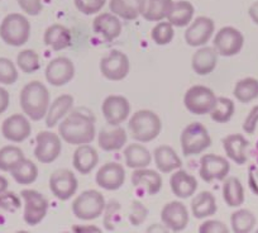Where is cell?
I'll use <instances>...</instances> for the list:
<instances>
[{"label":"cell","mask_w":258,"mask_h":233,"mask_svg":"<svg viewBox=\"0 0 258 233\" xmlns=\"http://www.w3.org/2000/svg\"><path fill=\"white\" fill-rule=\"evenodd\" d=\"M59 137L73 146L91 143L95 138V121L91 115L75 110L70 111L58 126Z\"/></svg>","instance_id":"1"},{"label":"cell","mask_w":258,"mask_h":233,"mask_svg":"<svg viewBox=\"0 0 258 233\" xmlns=\"http://www.w3.org/2000/svg\"><path fill=\"white\" fill-rule=\"evenodd\" d=\"M19 103L23 113L29 120L37 122L46 116L51 104V95L43 83L33 80L23 86L19 95Z\"/></svg>","instance_id":"2"},{"label":"cell","mask_w":258,"mask_h":233,"mask_svg":"<svg viewBox=\"0 0 258 233\" xmlns=\"http://www.w3.org/2000/svg\"><path fill=\"white\" fill-rule=\"evenodd\" d=\"M128 130L133 140L141 143H147L160 136L162 131V122L157 113L148 109H142L131 116Z\"/></svg>","instance_id":"3"},{"label":"cell","mask_w":258,"mask_h":233,"mask_svg":"<svg viewBox=\"0 0 258 233\" xmlns=\"http://www.w3.org/2000/svg\"><path fill=\"white\" fill-rule=\"evenodd\" d=\"M31 37V23L23 14L11 13L0 24V38L12 47H21Z\"/></svg>","instance_id":"4"},{"label":"cell","mask_w":258,"mask_h":233,"mask_svg":"<svg viewBox=\"0 0 258 233\" xmlns=\"http://www.w3.org/2000/svg\"><path fill=\"white\" fill-rule=\"evenodd\" d=\"M181 150L183 156H197L204 152L212 146V137L207 127L199 122H194L186 126L181 133Z\"/></svg>","instance_id":"5"},{"label":"cell","mask_w":258,"mask_h":233,"mask_svg":"<svg viewBox=\"0 0 258 233\" xmlns=\"http://www.w3.org/2000/svg\"><path fill=\"white\" fill-rule=\"evenodd\" d=\"M105 199L98 190H85L75 198L73 203V213L78 219L94 220L103 215Z\"/></svg>","instance_id":"6"},{"label":"cell","mask_w":258,"mask_h":233,"mask_svg":"<svg viewBox=\"0 0 258 233\" xmlns=\"http://www.w3.org/2000/svg\"><path fill=\"white\" fill-rule=\"evenodd\" d=\"M217 103V96L210 88L203 85L191 86L183 96L185 108L195 115L209 114Z\"/></svg>","instance_id":"7"},{"label":"cell","mask_w":258,"mask_h":233,"mask_svg":"<svg viewBox=\"0 0 258 233\" xmlns=\"http://www.w3.org/2000/svg\"><path fill=\"white\" fill-rule=\"evenodd\" d=\"M21 198L24 204L23 219L28 225H37L44 219L48 212V200L42 193L33 189L22 190Z\"/></svg>","instance_id":"8"},{"label":"cell","mask_w":258,"mask_h":233,"mask_svg":"<svg viewBox=\"0 0 258 233\" xmlns=\"http://www.w3.org/2000/svg\"><path fill=\"white\" fill-rule=\"evenodd\" d=\"M62 151L61 137L51 131H42L36 136L34 157L41 163H52L59 157Z\"/></svg>","instance_id":"9"},{"label":"cell","mask_w":258,"mask_h":233,"mask_svg":"<svg viewBox=\"0 0 258 233\" xmlns=\"http://www.w3.org/2000/svg\"><path fill=\"white\" fill-rule=\"evenodd\" d=\"M79 188L78 179L73 171L68 168H59L52 172L49 177V189L58 200H69L76 194Z\"/></svg>","instance_id":"10"},{"label":"cell","mask_w":258,"mask_h":233,"mask_svg":"<svg viewBox=\"0 0 258 233\" xmlns=\"http://www.w3.org/2000/svg\"><path fill=\"white\" fill-rule=\"evenodd\" d=\"M244 37L242 32L234 27H223L214 37V48L220 56H235L242 51Z\"/></svg>","instance_id":"11"},{"label":"cell","mask_w":258,"mask_h":233,"mask_svg":"<svg viewBox=\"0 0 258 233\" xmlns=\"http://www.w3.org/2000/svg\"><path fill=\"white\" fill-rule=\"evenodd\" d=\"M131 70L129 59L124 52L113 49L100 61V73L110 81H120L128 76Z\"/></svg>","instance_id":"12"},{"label":"cell","mask_w":258,"mask_h":233,"mask_svg":"<svg viewBox=\"0 0 258 233\" xmlns=\"http://www.w3.org/2000/svg\"><path fill=\"white\" fill-rule=\"evenodd\" d=\"M230 171V163L223 156L207 153L200 160L199 175L205 183L220 182L228 177Z\"/></svg>","instance_id":"13"},{"label":"cell","mask_w":258,"mask_h":233,"mask_svg":"<svg viewBox=\"0 0 258 233\" xmlns=\"http://www.w3.org/2000/svg\"><path fill=\"white\" fill-rule=\"evenodd\" d=\"M131 103L125 96L121 95H109L104 99L101 111L105 118L106 123L111 127L120 126L125 122L131 114Z\"/></svg>","instance_id":"14"},{"label":"cell","mask_w":258,"mask_h":233,"mask_svg":"<svg viewBox=\"0 0 258 233\" xmlns=\"http://www.w3.org/2000/svg\"><path fill=\"white\" fill-rule=\"evenodd\" d=\"M75 76V66L68 57H56L51 60L44 71L47 83L52 86H63Z\"/></svg>","instance_id":"15"},{"label":"cell","mask_w":258,"mask_h":233,"mask_svg":"<svg viewBox=\"0 0 258 233\" xmlns=\"http://www.w3.org/2000/svg\"><path fill=\"white\" fill-rule=\"evenodd\" d=\"M215 32V24L212 18L198 17L187 26L185 41L191 47H202L210 41Z\"/></svg>","instance_id":"16"},{"label":"cell","mask_w":258,"mask_h":233,"mask_svg":"<svg viewBox=\"0 0 258 233\" xmlns=\"http://www.w3.org/2000/svg\"><path fill=\"white\" fill-rule=\"evenodd\" d=\"M2 133L7 141L21 143L32 133V126L26 114H13L8 116L2 125Z\"/></svg>","instance_id":"17"},{"label":"cell","mask_w":258,"mask_h":233,"mask_svg":"<svg viewBox=\"0 0 258 233\" xmlns=\"http://www.w3.org/2000/svg\"><path fill=\"white\" fill-rule=\"evenodd\" d=\"M95 182L103 189L115 192L125 182V170L118 162H106L96 172Z\"/></svg>","instance_id":"18"},{"label":"cell","mask_w":258,"mask_h":233,"mask_svg":"<svg viewBox=\"0 0 258 233\" xmlns=\"http://www.w3.org/2000/svg\"><path fill=\"white\" fill-rule=\"evenodd\" d=\"M188 210L180 200L167 203L161 212V220L163 224L173 232L183 230L188 224Z\"/></svg>","instance_id":"19"},{"label":"cell","mask_w":258,"mask_h":233,"mask_svg":"<svg viewBox=\"0 0 258 233\" xmlns=\"http://www.w3.org/2000/svg\"><path fill=\"white\" fill-rule=\"evenodd\" d=\"M132 184L137 189L143 190L148 195H156L162 189V178L156 170L142 167L135 168L132 173Z\"/></svg>","instance_id":"20"},{"label":"cell","mask_w":258,"mask_h":233,"mask_svg":"<svg viewBox=\"0 0 258 233\" xmlns=\"http://www.w3.org/2000/svg\"><path fill=\"white\" fill-rule=\"evenodd\" d=\"M93 29L104 41L113 42L121 33V22L119 17L110 13H100L93 21Z\"/></svg>","instance_id":"21"},{"label":"cell","mask_w":258,"mask_h":233,"mask_svg":"<svg viewBox=\"0 0 258 233\" xmlns=\"http://www.w3.org/2000/svg\"><path fill=\"white\" fill-rule=\"evenodd\" d=\"M170 187L173 195L178 199H187L192 197L198 189L197 178L185 170H176L170 179Z\"/></svg>","instance_id":"22"},{"label":"cell","mask_w":258,"mask_h":233,"mask_svg":"<svg viewBox=\"0 0 258 233\" xmlns=\"http://www.w3.org/2000/svg\"><path fill=\"white\" fill-rule=\"evenodd\" d=\"M218 52L214 47H202L198 49L191 60V68L194 73L200 76L212 74L215 70L218 64Z\"/></svg>","instance_id":"23"},{"label":"cell","mask_w":258,"mask_h":233,"mask_svg":"<svg viewBox=\"0 0 258 233\" xmlns=\"http://www.w3.org/2000/svg\"><path fill=\"white\" fill-rule=\"evenodd\" d=\"M99 162V153L93 146L89 143L78 146V148L74 152L73 165L75 170L81 175H88L94 168L96 167Z\"/></svg>","instance_id":"24"},{"label":"cell","mask_w":258,"mask_h":233,"mask_svg":"<svg viewBox=\"0 0 258 233\" xmlns=\"http://www.w3.org/2000/svg\"><path fill=\"white\" fill-rule=\"evenodd\" d=\"M74 106V98L70 94L59 95L49 104L48 110L46 114V126L47 128H53L68 115Z\"/></svg>","instance_id":"25"},{"label":"cell","mask_w":258,"mask_h":233,"mask_svg":"<svg viewBox=\"0 0 258 233\" xmlns=\"http://www.w3.org/2000/svg\"><path fill=\"white\" fill-rule=\"evenodd\" d=\"M249 146L247 138L240 133H233L223 138V147L228 158L237 165H244L247 162V153L245 150Z\"/></svg>","instance_id":"26"},{"label":"cell","mask_w":258,"mask_h":233,"mask_svg":"<svg viewBox=\"0 0 258 233\" xmlns=\"http://www.w3.org/2000/svg\"><path fill=\"white\" fill-rule=\"evenodd\" d=\"M43 42L53 51H62L73 44V34L68 27L62 24H52L44 31Z\"/></svg>","instance_id":"27"},{"label":"cell","mask_w":258,"mask_h":233,"mask_svg":"<svg viewBox=\"0 0 258 233\" xmlns=\"http://www.w3.org/2000/svg\"><path fill=\"white\" fill-rule=\"evenodd\" d=\"M146 0H110L109 9L124 21H135L142 16Z\"/></svg>","instance_id":"28"},{"label":"cell","mask_w":258,"mask_h":233,"mask_svg":"<svg viewBox=\"0 0 258 233\" xmlns=\"http://www.w3.org/2000/svg\"><path fill=\"white\" fill-rule=\"evenodd\" d=\"M153 157H155L156 167L160 170V172H172V171L181 168V166H182V161H181L180 156L177 155V152L172 147L167 145L156 147L155 152H153Z\"/></svg>","instance_id":"29"},{"label":"cell","mask_w":258,"mask_h":233,"mask_svg":"<svg viewBox=\"0 0 258 233\" xmlns=\"http://www.w3.org/2000/svg\"><path fill=\"white\" fill-rule=\"evenodd\" d=\"M126 140H128V135H126L125 130L116 126L113 130H103L99 132L98 136V145L99 147L106 152H113V151H119L125 146Z\"/></svg>","instance_id":"30"},{"label":"cell","mask_w":258,"mask_h":233,"mask_svg":"<svg viewBox=\"0 0 258 233\" xmlns=\"http://www.w3.org/2000/svg\"><path fill=\"white\" fill-rule=\"evenodd\" d=\"M217 200L213 193L204 192L199 193L194 197L191 202V213L197 219H205L208 217H212L217 213Z\"/></svg>","instance_id":"31"},{"label":"cell","mask_w":258,"mask_h":233,"mask_svg":"<svg viewBox=\"0 0 258 233\" xmlns=\"http://www.w3.org/2000/svg\"><path fill=\"white\" fill-rule=\"evenodd\" d=\"M124 160L128 167L142 168L150 166L152 161L150 151L140 143H131L124 150Z\"/></svg>","instance_id":"32"},{"label":"cell","mask_w":258,"mask_h":233,"mask_svg":"<svg viewBox=\"0 0 258 233\" xmlns=\"http://www.w3.org/2000/svg\"><path fill=\"white\" fill-rule=\"evenodd\" d=\"M195 8L190 2L180 0V2H173L172 9L167 17V21L173 27H187L192 22Z\"/></svg>","instance_id":"33"},{"label":"cell","mask_w":258,"mask_h":233,"mask_svg":"<svg viewBox=\"0 0 258 233\" xmlns=\"http://www.w3.org/2000/svg\"><path fill=\"white\" fill-rule=\"evenodd\" d=\"M223 198L228 207L237 208L244 203V188L238 178H225L223 184Z\"/></svg>","instance_id":"34"},{"label":"cell","mask_w":258,"mask_h":233,"mask_svg":"<svg viewBox=\"0 0 258 233\" xmlns=\"http://www.w3.org/2000/svg\"><path fill=\"white\" fill-rule=\"evenodd\" d=\"M173 6V0H146L142 17L148 22H161L167 19Z\"/></svg>","instance_id":"35"},{"label":"cell","mask_w":258,"mask_h":233,"mask_svg":"<svg viewBox=\"0 0 258 233\" xmlns=\"http://www.w3.org/2000/svg\"><path fill=\"white\" fill-rule=\"evenodd\" d=\"M11 175L19 185H31L38 178V167L33 161L24 158L11 171Z\"/></svg>","instance_id":"36"},{"label":"cell","mask_w":258,"mask_h":233,"mask_svg":"<svg viewBox=\"0 0 258 233\" xmlns=\"http://www.w3.org/2000/svg\"><path fill=\"white\" fill-rule=\"evenodd\" d=\"M233 94L240 103H250L258 98V80L254 78L242 79L235 84Z\"/></svg>","instance_id":"37"},{"label":"cell","mask_w":258,"mask_h":233,"mask_svg":"<svg viewBox=\"0 0 258 233\" xmlns=\"http://www.w3.org/2000/svg\"><path fill=\"white\" fill-rule=\"evenodd\" d=\"M24 153L18 146L8 145L0 148V171L11 172L24 160Z\"/></svg>","instance_id":"38"},{"label":"cell","mask_w":258,"mask_h":233,"mask_svg":"<svg viewBox=\"0 0 258 233\" xmlns=\"http://www.w3.org/2000/svg\"><path fill=\"white\" fill-rule=\"evenodd\" d=\"M255 215L248 209H238L230 217V224H232L233 232L235 233H247L254 228Z\"/></svg>","instance_id":"39"},{"label":"cell","mask_w":258,"mask_h":233,"mask_svg":"<svg viewBox=\"0 0 258 233\" xmlns=\"http://www.w3.org/2000/svg\"><path fill=\"white\" fill-rule=\"evenodd\" d=\"M235 111V105L233 103V100H230L229 98H217V103H215L214 108L210 111V116L214 122L220 123H228L233 118Z\"/></svg>","instance_id":"40"},{"label":"cell","mask_w":258,"mask_h":233,"mask_svg":"<svg viewBox=\"0 0 258 233\" xmlns=\"http://www.w3.org/2000/svg\"><path fill=\"white\" fill-rule=\"evenodd\" d=\"M17 66L24 74H33L41 68L39 54L33 49H23L17 54Z\"/></svg>","instance_id":"41"},{"label":"cell","mask_w":258,"mask_h":233,"mask_svg":"<svg viewBox=\"0 0 258 233\" xmlns=\"http://www.w3.org/2000/svg\"><path fill=\"white\" fill-rule=\"evenodd\" d=\"M175 36V31H173V26L170 22H158L155 27H153L152 32H151V37H152L153 42L158 46H166L170 43Z\"/></svg>","instance_id":"42"},{"label":"cell","mask_w":258,"mask_h":233,"mask_svg":"<svg viewBox=\"0 0 258 233\" xmlns=\"http://www.w3.org/2000/svg\"><path fill=\"white\" fill-rule=\"evenodd\" d=\"M120 203L116 200H109L104 208V227L106 230H114L120 222Z\"/></svg>","instance_id":"43"},{"label":"cell","mask_w":258,"mask_h":233,"mask_svg":"<svg viewBox=\"0 0 258 233\" xmlns=\"http://www.w3.org/2000/svg\"><path fill=\"white\" fill-rule=\"evenodd\" d=\"M18 80V69L16 64L7 57H0V84L13 85Z\"/></svg>","instance_id":"44"},{"label":"cell","mask_w":258,"mask_h":233,"mask_svg":"<svg viewBox=\"0 0 258 233\" xmlns=\"http://www.w3.org/2000/svg\"><path fill=\"white\" fill-rule=\"evenodd\" d=\"M148 217V209L143 203H141L140 200H135L129 208L128 213V219L131 222V224L137 227L141 225Z\"/></svg>","instance_id":"45"},{"label":"cell","mask_w":258,"mask_h":233,"mask_svg":"<svg viewBox=\"0 0 258 233\" xmlns=\"http://www.w3.org/2000/svg\"><path fill=\"white\" fill-rule=\"evenodd\" d=\"M22 198H19L16 193L6 190L0 194V210L14 213L21 209Z\"/></svg>","instance_id":"46"},{"label":"cell","mask_w":258,"mask_h":233,"mask_svg":"<svg viewBox=\"0 0 258 233\" xmlns=\"http://www.w3.org/2000/svg\"><path fill=\"white\" fill-rule=\"evenodd\" d=\"M76 9L85 16L98 14L105 6L106 0H74Z\"/></svg>","instance_id":"47"},{"label":"cell","mask_w":258,"mask_h":233,"mask_svg":"<svg viewBox=\"0 0 258 233\" xmlns=\"http://www.w3.org/2000/svg\"><path fill=\"white\" fill-rule=\"evenodd\" d=\"M18 6L26 14L36 17L43 11V0H18Z\"/></svg>","instance_id":"48"},{"label":"cell","mask_w":258,"mask_h":233,"mask_svg":"<svg viewBox=\"0 0 258 233\" xmlns=\"http://www.w3.org/2000/svg\"><path fill=\"white\" fill-rule=\"evenodd\" d=\"M199 232H202V233H227V232H229V229H228L227 225H225L223 222H220V220L210 219V220H205L203 224H200Z\"/></svg>","instance_id":"49"},{"label":"cell","mask_w":258,"mask_h":233,"mask_svg":"<svg viewBox=\"0 0 258 233\" xmlns=\"http://www.w3.org/2000/svg\"><path fill=\"white\" fill-rule=\"evenodd\" d=\"M258 125V105H254L249 110L248 115L245 116L243 122V131L248 135H253L255 132V128Z\"/></svg>","instance_id":"50"},{"label":"cell","mask_w":258,"mask_h":233,"mask_svg":"<svg viewBox=\"0 0 258 233\" xmlns=\"http://www.w3.org/2000/svg\"><path fill=\"white\" fill-rule=\"evenodd\" d=\"M248 187L250 192L258 197V167L257 166H250L248 170Z\"/></svg>","instance_id":"51"},{"label":"cell","mask_w":258,"mask_h":233,"mask_svg":"<svg viewBox=\"0 0 258 233\" xmlns=\"http://www.w3.org/2000/svg\"><path fill=\"white\" fill-rule=\"evenodd\" d=\"M9 103H11V95H9L8 90L4 89L3 86H0V115L8 109Z\"/></svg>","instance_id":"52"},{"label":"cell","mask_w":258,"mask_h":233,"mask_svg":"<svg viewBox=\"0 0 258 233\" xmlns=\"http://www.w3.org/2000/svg\"><path fill=\"white\" fill-rule=\"evenodd\" d=\"M74 232H91V233H99L100 232V228L96 227L94 224H79V225H74L73 227Z\"/></svg>","instance_id":"53"},{"label":"cell","mask_w":258,"mask_h":233,"mask_svg":"<svg viewBox=\"0 0 258 233\" xmlns=\"http://www.w3.org/2000/svg\"><path fill=\"white\" fill-rule=\"evenodd\" d=\"M248 14H249L253 23L258 26V2H255V3H253L252 6L249 7V9H248Z\"/></svg>","instance_id":"54"},{"label":"cell","mask_w":258,"mask_h":233,"mask_svg":"<svg viewBox=\"0 0 258 233\" xmlns=\"http://www.w3.org/2000/svg\"><path fill=\"white\" fill-rule=\"evenodd\" d=\"M147 230H148V232H168L170 229H168V228L166 227L163 223H162V225L155 223V224H152V227H148Z\"/></svg>","instance_id":"55"},{"label":"cell","mask_w":258,"mask_h":233,"mask_svg":"<svg viewBox=\"0 0 258 233\" xmlns=\"http://www.w3.org/2000/svg\"><path fill=\"white\" fill-rule=\"evenodd\" d=\"M8 187H9L8 180H7L3 175H0V194L6 192V190H8Z\"/></svg>","instance_id":"56"},{"label":"cell","mask_w":258,"mask_h":233,"mask_svg":"<svg viewBox=\"0 0 258 233\" xmlns=\"http://www.w3.org/2000/svg\"><path fill=\"white\" fill-rule=\"evenodd\" d=\"M255 160H257V163H258V141L257 143H255Z\"/></svg>","instance_id":"57"},{"label":"cell","mask_w":258,"mask_h":233,"mask_svg":"<svg viewBox=\"0 0 258 233\" xmlns=\"http://www.w3.org/2000/svg\"><path fill=\"white\" fill-rule=\"evenodd\" d=\"M0 2H2V0H0Z\"/></svg>","instance_id":"58"}]
</instances>
